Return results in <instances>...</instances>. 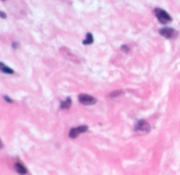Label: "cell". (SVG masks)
Returning <instances> with one entry per match:
<instances>
[{
	"mask_svg": "<svg viewBox=\"0 0 180 175\" xmlns=\"http://www.w3.org/2000/svg\"><path fill=\"white\" fill-rule=\"evenodd\" d=\"M154 13H155L156 18H157L162 24H166V23L172 21L171 16L164 10H161V8H155V10H154Z\"/></svg>",
	"mask_w": 180,
	"mask_h": 175,
	"instance_id": "obj_1",
	"label": "cell"
},
{
	"mask_svg": "<svg viewBox=\"0 0 180 175\" xmlns=\"http://www.w3.org/2000/svg\"><path fill=\"white\" fill-rule=\"evenodd\" d=\"M79 101L82 104H85V106H92V104L96 103V98L92 97L90 95H87V94H81L78 97Z\"/></svg>",
	"mask_w": 180,
	"mask_h": 175,
	"instance_id": "obj_3",
	"label": "cell"
},
{
	"mask_svg": "<svg viewBox=\"0 0 180 175\" xmlns=\"http://www.w3.org/2000/svg\"><path fill=\"white\" fill-rule=\"evenodd\" d=\"M0 14H1V17H2V18H5V14H4L3 12H0Z\"/></svg>",
	"mask_w": 180,
	"mask_h": 175,
	"instance_id": "obj_13",
	"label": "cell"
},
{
	"mask_svg": "<svg viewBox=\"0 0 180 175\" xmlns=\"http://www.w3.org/2000/svg\"><path fill=\"white\" fill-rule=\"evenodd\" d=\"M93 41H94L93 35H92L91 33H87V38L83 40V44H91V43H93Z\"/></svg>",
	"mask_w": 180,
	"mask_h": 175,
	"instance_id": "obj_10",
	"label": "cell"
},
{
	"mask_svg": "<svg viewBox=\"0 0 180 175\" xmlns=\"http://www.w3.org/2000/svg\"><path fill=\"white\" fill-rule=\"evenodd\" d=\"M122 94V92L121 91H115V93H113V94H111V97H115V96H117V95H121Z\"/></svg>",
	"mask_w": 180,
	"mask_h": 175,
	"instance_id": "obj_11",
	"label": "cell"
},
{
	"mask_svg": "<svg viewBox=\"0 0 180 175\" xmlns=\"http://www.w3.org/2000/svg\"><path fill=\"white\" fill-rule=\"evenodd\" d=\"M71 104H72V100H71V98H68V99L61 102L60 107H61V109H68L71 107Z\"/></svg>",
	"mask_w": 180,
	"mask_h": 175,
	"instance_id": "obj_9",
	"label": "cell"
},
{
	"mask_svg": "<svg viewBox=\"0 0 180 175\" xmlns=\"http://www.w3.org/2000/svg\"><path fill=\"white\" fill-rule=\"evenodd\" d=\"M0 69H1V71L3 72V73H6V74H14V71H13L11 68L6 67V65H4L3 63H0Z\"/></svg>",
	"mask_w": 180,
	"mask_h": 175,
	"instance_id": "obj_8",
	"label": "cell"
},
{
	"mask_svg": "<svg viewBox=\"0 0 180 175\" xmlns=\"http://www.w3.org/2000/svg\"><path fill=\"white\" fill-rule=\"evenodd\" d=\"M150 125L145 120H140L136 123V127H135V130L136 131H141V132H150Z\"/></svg>",
	"mask_w": 180,
	"mask_h": 175,
	"instance_id": "obj_5",
	"label": "cell"
},
{
	"mask_svg": "<svg viewBox=\"0 0 180 175\" xmlns=\"http://www.w3.org/2000/svg\"><path fill=\"white\" fill-rule=\"evenodd\" d=\"M3 1H4V0H3Z\"/></svg>",
	"mask_w": 180,
	"mask_h": 175,
	"instance_id": "obj_14",
	"label": "cell"
},
{
	"mask_svg": "<svg viewBox=\"0 0 180 175\" xmlns=\"http://www.w3.org/2000/svg\"><path fill=\"white\" fill-rule=\"evenodd\" d=\"M61 53L66 59H71V60H73L74 62H78V59H77V57L75 56V55L73 54V53L71 52L68 49H63V48H62L61 49Z\"/></svg>",
	"mask_w": 180,
	"mask_h": 175,
	"instance_id": "obj_6",
	"label": "cell"
},
{
	"mask_svg": "<svg viewBox=\"0 0 180 175\" xmlns=\"http://www.w3.org/2000/svg\"><path fill=\"white\" fill-rule=\"evenodd\" d=\"M15 169H16V171L18 172L19 174H21V175L27 174V172L24 166H23L22 164H20V163H18V164H16V165H15Z\"/></svg>",
	"mask_w": 180,
	"mask_h": 175,
	"instance_id": "obj_7",
	"label": "cell"
},
{
	"mask_svg": "<svg viewBox=\"0 0 180 175\" xmlns=\"http://www.w3.org/2000/svg\"><path fill=\"white\" fill-rule=\"evenodd\" d=\"M122 50H123L124 51V52H128V46H122Z\"/></svg>",
	"mask_w": 180,
	"mask_h": 175,
	"instance_id": "obj_12",
	"label": "cell"
},
{
	"mask_svg": "<svg viewBox=\"0 0 180 175\" xmlns=\"http://www.w3.org/2000/svg\"><path fill=\"white\" fill-rule=\"evenodd\" d=\"M159 33L160 35L168 38V39H173V38L177 37V35H178L176 30L172 29V27H162V29L159 30Z\"/></svg>",
	"mask_w": 180,
	"mask_h": 175,
	"instance_id": "obj_2",
	"label": "cell"
},
{
	"mask_svg": "<svg viewBox=\"0 0 180 175\" xmlns=\"http://www.w3.org/2000/svg\"><path fill=\"white\" fill-rule=\"evenodd\" d=\"M87 131V126H79L77 128H73L70 131V137L71 138H76L77 136H79L81 133Z\"/></svg>",
	"mask_w": 180,
	"mask_h": 175,
	"instance_id": "obj_4",
	"label": "cell"
}]
</instances>
